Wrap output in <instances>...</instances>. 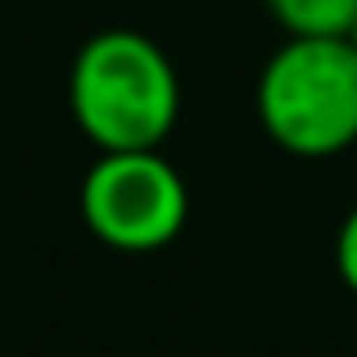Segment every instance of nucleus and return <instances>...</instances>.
I'll list each match as a JSON object with an SVG mask.
<instances>
[{
	"label": "nucleus",
	"mask_w": 357,
	"mask_h": 357,
	"mask_svg": "<svg viewBox=\"0 0 357 357\" xmlns=\"http://www.w3.org/2000/svg\"><path fill=\"white\" fill-rule=\"evenodd\" d=\"M68 109L100 154L163 149L181 118V77L154 36L136 27H105L73 54Z\"/></svg>",
	"instance_id": "f257e3e1"
},
{
	"label": "nucleus",
	"mask_w": 357,
	"mask_h": 357,
	"mask_svg": "<svg viewBox=\"0 0 357 357\" xmlns=\"http://www.w3.org/2000/svg\"><path fill=\"white\" fill-rule=\"evenodd\" d=\"M285 36H349L357 0H262Z\"/></svg>",
	"instance_id": "20e7f679"
},
{
	"label": "nucleus",
	"mask_w": 357,
	"mask_h": 357,
	"mask_svg": "<svg viewBox=\"0 0 357 357\" xmlns=\"http://www.w3.org/2000/svg\"><path fill=\"white\" fill-rule=\"evenodd\" d=\"M258 122L285 154L331 158L357 145V50L349 36H285L253 86Z\"/></svg>",
	"instance_id": "f03ea898"
},
{
	"label": "nucleus",
	"mask_w": 357,
	"mask_h": 357,
	"mask_svg": "<svg viewBox=\"0 0 357 357\" xmlns=\"http://www.w3.org/2000/svg\"><path fill=\"white\" fill-rule=\"evenodd\" d=\"M335 271H340L344 289L357 294V204L349 208V218L340 222V236H335Z\"/></svg>",
	"instance_id": "39448f33"
},
{
	"label": "nucleus",
	"mask_w": 357,
	"mask_h": 357,
	"mask_svg": "<svg viewBox=\"0 0 357 357\" xmlns=\"http://www.w3.org/2000/svg\"><path fill=\"white\" fill-rule=\"evenodd\" d=\"M349 41H353V50H357V23H353V32H349Z\"/></svg>",
	"instance_id": "423d86ee"
},
{
	"label": "nucleus",
	"mask_w": 357,
	"mask_h": 357,
	"mask_svg": "<svg viewBox=\"0 0 357 357\" xmlns=\"http://www.w3.org/2000/svg\"><path fill=\"white\" fill-rule=\"evenodd\" d=\"M82 222L114 253H158L185 231L190 190L163 149H105L82 176Z\"/></svg>",
	"instance_id": "7ed1b4c3"
}]
</instances>
